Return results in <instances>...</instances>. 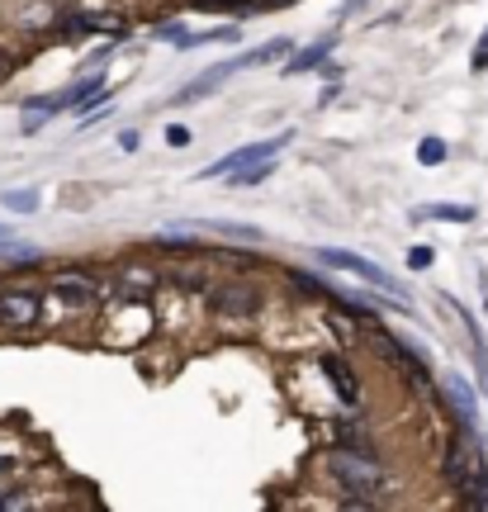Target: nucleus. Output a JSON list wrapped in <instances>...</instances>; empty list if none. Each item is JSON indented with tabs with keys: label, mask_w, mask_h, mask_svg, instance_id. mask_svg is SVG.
Instances as JSON below:
<instances>
[{
	"label": "nucleus",
	"mask_w": 488,
	"mask_h": 512,
	"mask_svg": "<svg viewBox=\"0 0 488 512\" xmlns=\"http://www.w3.org/2000/svg\"><path fill=\"white\" fill-rule=\"evenodd\" d=\"M327 475L337 479L342 489H351L356 498H370L384 489V470L375 460L356 456V451H332V456H327Z\"/></svg>",
	"instance_id": "f257e3e1"
},
{
	"label": "nucleus",
	"mask_w": 488,
	"mask_h": 512,
	"mask_svg": "<svg viewBox=\"0 0 488 512\" xmlns=\"http://www.w3.org/2000/svg\"><path fill=\"white\" fill-rule=\"evenodd\" d=\"M446 475L460 484V494H470L488 479L484 470V456H479V446L474 441H451V451H446Z\"/></svg>",
	"instance_id": "f03ea898"
},
{
	"label": "nucleus",
	"mask_w": 488,
	"mask_h": 512,
	"mask_svg": "<svg viewBox=\"0 0 488 512\" xmlns=\"http://www.w3.org/2000/svg\"><path fill=\"white\" fill-rule=\"evenodd\" d=\"M318 261H323V266H337V271L361 275V280H370V285H380V290L398 294V285L389 280V271H380L375 261H365V256H356V252H342V247H323V252H318Z\"/></svg>",
	"instance_id": "7ed1b4c3"
},
{
	"label": "nucleus",
	"mask_w": 488,
	"mask_h": 512,
	"mask_svg": "<svg viewBox=\"0 0 488 512\" xmlns=\"http://www.w3.org/2000/svg\"><path fill=\"white\" fill-rule=\"evenodd\" d=\"M290 138H294V133H290V128H285V133H275V138H266V143L237 147V152H228L223 162H214V166H209L204 176H223V171H237V166H252V162H261V157H275V152H280V147L290 143Z\"/></svg>",
	"instance_id": "20e7f679"
},
{
	"label": "nucleus",
	"mask_w": 488,
	"mask_h": 512,
	"mask_svg": "<svg viewBox=\"0 0 488 512\" xmlns=\"http://www.w3.org/2000/svg\"><path fill=\"white\" fill-rule=\"evenodd\" d=\"M67 34H109V38H124L128 34V19L114 15V10H86V15H67L62 19Z\"/></svg>",
	"instance_id": "39448f33"
},
{
	"label": "nucleus",
	"mask_w": 488,
	"mask_h": 512,
	"mask_svg": "<svg viewBox=\"0 0 488 512\" xmlns=\"http://www.w3.org/2000/svg\"><path fill=\"white\" fill-rule=\"evenodd\" d=\"M0 323H5V328H34L38 323V294L34 290H5L0 294Z\"/></svg>",
	"instance_id": "423d86ee"
},
{
	"label": "nucleus",
	"mask_w": 488,
	"mask_h": 512,
	"mask_svg": "<svg viewBox=\"0 0 488 512\" xmlns=\"http://www.w3.org/2000/svg\"><path fill=\"white\" fill-rule=\"evenodd\" d=\"M209 309H214L218 318H252L256 294L247 290V285H223V290L209 294Z\"/></svg>",
	"instance_id": "0eeeda50"
},
{
	"label": "nucleus",
	"mask_w": 488,
	"mask_h": 512,
	"mask_svg": "<svg viewBox=\"0 0 488 512\" xmlns=\"http://www.w3.org/2000/svg\"><path fill=\"white\" fill-rule=\"evenodd\" d=\"M233 72H237V62H218L214 72H204L199 81H190V86H181V91H176V105H190V100H199V95L218 91V86H223Z\"/></svg>",
	"instance_id": "6e6552de"
},
{
	"label": "nucleus",
	"mask_w": 488,
	"mask_h": 512,
	"mask_svg": "<svg viewBox=\"0 0 488 512\" xmlns=\"http://www.w3.org/2000/svg\"><path fill=\"white\" fill-rule=\"evenodd\" d=\"M48 285H53V294H62V299H91L95 294V280L86 271H57Z\"/></svg>",
	"instance_id": "1a4fd4ad"
},
{
	"label": "nucleus",
	"mask_w": 488,
	"mask_h": 512,
	"mask_svg": "<svg viewBox=\"0 0 488 512\" xmlns=\"http://www.w3.org/2000/svg\"><path fill=\"white\" fill-rule=\"evenodd\" d=\"M332 43H337V34L318 38V43H308L304 53H294V57H290V67H285V72H290V76H299V72H313V67H323V62H327V53H332Z\"/></svg>",
	"instance_id": "9d476101"
},
{
	"label": "nucleus",
	"mask_w": 488,
	"mask_h": 512,
	"mask_svg": "<svg viewBox=\"0 0 488 512\" xmlns=\"http://www.w3.org/2000/svg\"><path fill=\"white\" fill-rule=\"evenodd\" d=\"M446 394H451L455 403V413L465 418V427H474V418H479V399H474V389L460 375H446Z\"/></svg>",
	"instance_id": "9b49d317"
},
{
	"label": "nucleus",
	"mask_w": 488,
	"mask_h": 512,
	"mask_svg": "<svg viewBox=\"0 0 488 512\" xmlns=\"http://www.w3.org/2000/svg\"><path fill=\"white\" fill-rule=\"evenodd\" d=\"M413 219H441V223H470L474 209L470 204H417Z\"/></svg>",
	"instance_id": "f8f14e48"
},
{
	"label": "nucleus",
	"mask_w": 488,
	"mask_h": 512,
	"mask_svg": "<svg viewBox=\"0 0 488 512\" xmlns=\"http://www.w3.org/2000/svg\"><path fill=\"white\" fill-rule=\"evenodd\" d=\"M323 370H327V380H332V389H337V399H342V403H351V408H356V380L346 375V366H342V361H337V356H327V361H323Z\"/></svg>",
	"instance_id": "ddd939ff"
},
{
	"label": "nucleus",
	"mask_w": 488,
	"mask_h": 512,
	"mask_svg": "<svg viewBox=\"0 0 488 512\" xmlns=\"http://www.w3.org/2000/svg\"><path fill=\"white\" fill-rule=\"evenodd\" d=\"M285 53H290V43H285V38H271V43H261V48H252V53L233 57V62H237V72H242V67H256V62H275V57H285Z\"/></svg>",
	"instance_id": "4468645a"
},
{
	"label": "nucleus",
	"mask_w": 488,
	"mask_h": 512,
	"mask_svg": "<svg viewBox=\"0 0 488 512\" xmlns=\"http://www.w3.org/2000/svg\"><path fill=\"white\" fill-rule=\"evenodd\" d=\"M271 171H275V157H261V162H252V166H237L233 185H256V181H266Z\"/></svg>",
	"instance_id": "2eb2a0df"
},
{
	"label": "nucleus",
	"mask_w": 488,
	"mask_h": 512,
	"mask_svg": "<svg viewBox=\"0 0 488 512\" xmlns=\"http://www.w3.org/2000/svg\"><path fill=\"white\" fill-rule=\"evenodd\" d=\"M0 204H5V209H15V214H34L38 195L34 190H0Z\"/></svg>",
	"instance_id": "dca6fc26"
},
{
	"label": "nucleus",
	"mask_w": 488,
	"mask_h": 512,
	"mask_svg": "<svg viewBox=\"0 0 488 512\" xmlns=\"http://www.w3.org/2000/svg\"><path fill=\"white\" fill-rule=\"evenodd\" d=\"M417 162H422V166H441V162H446V143H441V138L417 143Z\"/></svg>",
	"instance_id": "f3484780"
},
{
	"label": "nucleus",
	"mask_w": 488,
	"mask_h": 512,
	"mask_svg": "<svg viewBox=\"0 0 488 512\" xmlns=\"http://www.w3.org/2000/svg\"><path fill=\"white\" fill-rule=\"evenodd\" d=\"M261 0H195V10H252Z\"/></svg>",
	"instance_id": "a211bd4d"
},
{
	"label": "nucleus",
	"mask_w": 488,
	"mask_h": 512,
	"mask_svg": "<svg viewBox=\"0 0 488 512\" xmlns=\"http://www.w3.org/2000/svg\"><path fill=\"white\" fill-rule=\"evenodd\" d=\"M432 261H436L432 247H413V252H408V266H413V271H427Z\"/></svg>",
	"instance_id": "6ab92c4d"
},
{
	"label": "nucleus",
	"mask_w": 488,
	"mask_h": 512,
	"mask_svg": "<svg viewBox=\"0 0 488 512\" xmlns=\"http://www.w3.org/2000/svg\"><path fill=\"white\" fill-rule=\"evenodd\" d=\"M166 143H171V147H190V128L171 124V128H166Z\"/></svg>",
	"instance_id": "aec40b11"
},
{
	"label": "nucleus",
	"mask_w": 488,
	"mask_h": 512,
	"mask_svg": "<svg viewBox=\"0 0 488 512\" xmlns=\"http://www.w3.org/2000/svg\"><path fill=\"white\" fill-rule=\"evenodd\" d=\"M474 72H488V34H484V43L474 48Z\"/></svg>",
	"instance_id": "412c9836"
},
{
	"label": "nucleus",
	"mask_w": 488,
	"mask_h": 512,
	"mask_svg": "<svg viewBox=\"0 0 488 512\" xmlns=\"http://www.w3.org/2000/svg\"><path fill=\"white\" fill-rule=\"evenodd\" d=\"M5 242H10V228H5V223H0V247H5Z\"/></svg>",
	"instance_id": "4be33fe9"
},
{
	"label": "nucleus",
	"mask_w": 488,
	"mask_h": 512,
	"mask_svg": "<svg viewBox=\"0 0 488 512\" xmlns=\"http://www.w3.org/2000/svg\"><path fill=\"white\" fill-rule=\"evenodd\" d=\"M0 508H5V498H0Z\"/></svg>",
	"instance_id": "5701e85b"
}]
</instances>
